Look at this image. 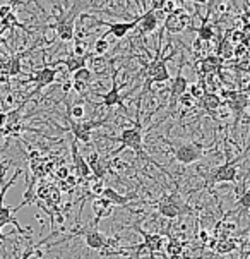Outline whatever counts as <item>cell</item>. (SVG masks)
<instances>
[{
	"instance_id": "6da1fadb",
	"label": "cell",
	"mask_w": 250,
	"mask_h": 259,
	"mask_svg": "<svg viewBox=\"0 0 250 259\" xmlns=\"http://www.w3.org/2000/svg\"><path fill=\"white\" fill-rule=\"evenodd\" d=\"M161 39H163V34H160V38H158V48H156L155 59L146 64V72H144L146 81H144V90L141 93V98L147 93V91H151L153 84H161V82L170 81V72H168V65H166V62H168L170 59H173L175 54H170L168 57L161 55V50H163V47H161Z\"/></svg>"
},
{
	"instance_id": "7a4b0ae2",
	"label": "cell",
	"mask_w": 250,
	"mask_h": 259,
	"mask_svg": "<svg viewBox=\"0 0 250 259\" xmlns=\"http://www.w3.org/2000/svg\"><path fill=\"white\" fill-rule=\"evenodd\" d=\"M19 175H21V170H16L14 175L11 177V181L4 184L2 189H0V239H6L4 234H2V230H4V227H7V225H14L19 234H26V232H29V228H23L19 225V222H17V218H14V211L21 209L24 204L23 203L17 204V206H6V204H4V199H6L7 191L12 187V184L17 181V177H19Z\"/></svg>"
},
{
	"instance_id": "3957f363",
	"label": "cell",
	"mask_w": 250,
	"mask_h": 259,
	"mask_svg": "<svg viewBox=\"0 0 250 259\" xmlns=\"http://www.w3.org/2000/svg\"><path fill=\"white\" fill-rule=\"evenodd\" d=\"M113 141L120 143V146L113 151V155H118V153L124 151L125 148H129V149H132L139 158H147V155L144 153V146H142V127H141L139 118L134 122L132 127H125L118 138H113Z\"/></svg>"
},
{
	"instance_id": "277c9868",
	"label": "cell",
	"mask_w": 250,
	"mask_h": 259,
	"mask_svg": "<svg viewBox=\"0 0 250 259\" xmlns=\"http://www.w3.org/2000/svg\"><path fill=\"white\" fill-rule=\"evenodd\" d=\"M221 100H225V105L233 113V129L240 125V120L247 112L248 107V90H221Z\"/></svg>"
},
{
	"instance_id": "5b68a950",
	"label": "cell",
	"mask_w": 250,
	"mask_h": 259,
	"mask_svg": "<svg viewBox=\"0 0 250 259\" xmlns=\"http://www.w3.org/2000/svg\"><path fill=\"white\" fill-rule=\"evenodd\" d=\"M72 235H82V237H84L86 245L89 249H93V251H99L102 254H122L120 251L113 249L117 245L115 240H110L108 237L99 234L94 227L87 228V230H86V228H84V230H76V232H72Z\"/></svg>"
},
{
	"instance_id": "8992f818",
	"label": "cell",
	"mask_w": 250,
	"mask_h": 259,
	"mask_svg": "<svg viewBox=\"0 0 250 259\" xmlns=\"http://www.w3.org/2000/svg\"><path fill=\"white\" fill-rule=\"evenodd\" d=\"M247 156V149H245L243 155L236 158H226V161L223 165L216 166L209 175V182L211 184H223V182H236V175H238V163Z\"/></svg>"
},
{
	"instance_id": "52a82bcc",
	"label": "cell",
	"mask_w": 250,
	"mask_h": 259,
	"mask_svg": "<svg viewBox=\"0 0 250 259\" xmlns=\"http://www.w3.org/2000/svg\"><path fill=\"white\" fill-rule=\"evenodd\" d=\"M204 151H206L204 144L195 143V141H185V143H180L178 146L173 148V156L178 163L192 165L204 156Z\"/></svg>"
},
{
	"instance_id": "ba28073f",
	"label": "cell",
	"mask_w": 250,
	"mask_h": 259,
	"mask_svg": "<svg viewBox=\"0 0 250 259\" xmlns=\"http://www.w3.org/2000/svg\"><path fill=\"white\" fill-rule=\"evenodd\" d=\"M79 7L81 6L76 2L74 4V9H71L69 14H62L54 24H48L50 29H55V33L60 41L67 43V41H72L74 39V21H76V17L79 14Z\"/></svg>"
},
{
	"instance_id": "9c48e42d",
	"label": "cell",
	"mask_w": 250,
	"mask_h": 259,
	"mask_svg": "<svg viewBox=\"0 0 250 259\" xmlns=\"http://www.w3.org/2000/svg\"><path fill=\"white\" fill-rule=\"evenodd\" d=\"M158 211H160L161 217L173 220V218H178L180 214L188 213L190 211V208H188V206L180 199L178 192H173V194L165 196L163 199L158 203Z\"/></svg>"
},
{
	"instance_id": "30bf717a",
	"label": "cell",
	"mask_w": 250,
	"mask_h": 259,
	"mask_svg": "<svg viewBox=\"0 0 250 259\" xmlns=\"http://www.w3.org/2000/svg\"><path fill=\"white\" fill-rule=\"evenodd\" d=\"M187 88H188V81L187 77L182 74V65L178 67V74L172 79L170 82V96H168V115L173 113L175 107H177L180 96L183 93H187Z\"/></svg>"
},
{
	"instance_id": "8fae6325",
	"label": "cell",
	"mask_w": 250,
	"mask_h": 259,
	"mask_svg": "<svg viewBox=\"0 0 250 259\" xmlns=\"http://www.w3.org/2000/svg\"><path fill=\"white\" fill-rule=\"evenodd\" d=\"M134 230H137L139 234H141L144 237V242L141 245H134V247H130V249H135V256H139L142 254L144 249H147L149 252H160L161 249H163V237L161 235H155V234H147V232H144L141 227H137V225H134Z\"/></svg>"
},
{
	"instance_id": "7c38bea8",
	"label": "cell",
	"mask_w": 250,
	"mask_h": 259,
	"mask_svg": "<svg viewBox=\"0 0 250 259\" xmlns=\"http://www.w3.org/2000/svg\"><path fill=\"white\" fill-rule=\"evenodd\" d=\"M34 47H36V45H34ZM34 47L28 48V50H24V52H19V54H12L6 60V62H2V60H0V69H4V71H6L11 77H19L21 74H23L21 62H23V59H24L26 55L31 54V52L34 50Z\"/></svg>"
},
{
	"instance_id": "4fadbf2b",
	"label": "cell",
	"mask_w": 250,
	"mask_h": 259,
	"mask_svg": "<svg viewBox=\"0 0 250 259\" xmlns=\"http://www.w3.org/2000/svg\"><path fill=\"white\" fill-rule=\"evenodd\" d=\"M137 23H139L137 17H135L134 21H130V23H124V21H118V23H108V21H98V24H99V26H107V28H108V33L105 34L103 38H107V36H113V38H117V39H120V38L127 36V33H130V31H132V29L137 28Z\"/></svg>"
},
{
	"instance_id": "5bb4252c",
	"label": "cell",
	"mask_w": 250,
	"mask_h": 259,
	"mask_svg": "<svg viewBox=\"0 0 250 259\" xmlns=\"http://www.w3.org/2000/svg\"><path fill=\"white\" fill-rule=\"evenodd\" d=\"M98 96H102L103 105L108 108V110H112L113 107H120L122 110H127L125 105H124V98H122V95H120V88H118V84H117V74L115 72H113V76H112V88H110L107 93H102Z\"/></svg>"
},
{
	"instance_id": "9a60e30c",
	"label": "cell",
	"mask_w": 250,
	"mask_h": 259,
	"mask_svg": "<svg viewBox=\"0 0 250 259\" xmlns=\"http://www.w3.org/2000/svg\"><path fill=\"white\" fill-rule=\"evenodd\" d=\"M57 74H59V71H57L55 67L45 65V67L39 69V71H34L33 76L28 77V81L34 82V84H36V90H43L45 86L54 84L55 79H57Z\"/></svg>"
},
{
	"instance_id": "2e32d148",
	"label": "cell",
	"mask_w": 250,
	"mask_h": 259,
	"mask_svg": "<svg viewBox=\"0 0 250 259\" xmlns=\"http://www.w3.org/2000/svg\"><path fill=\"white\" fill-rule=\"evenodd\" d=\"M71 148H72V165H74V170H76L79 181H89V179H91V170H89V166H87L86 158L79 153L77 141H72Z\"/></svg>"
},
{
	"instance_id": "e0dca14e",
	"label": "cell",
	"mask_w": 250,
	"mask_h": 259,
	"mask_svg": "<svg viewBox=\"0 0 250 259\" xmlns=\"http://www.w3.org/2000/svg\"><path fill=\"white\" fill-rule=\"evenodd\" d=\"M195 67L199 69V76H213V74H218L223 69V60L218 55H208L201 59L195 64Z\"/></svg>"
},
{
	"instance_id": "ac0fdd59",
	"label": "cell",
	"mask_w": 250,
	"mask_h": 259,
	"mask_svg": "<svg viewBox=\"0 0 250 259\" xmlns=\"http://www.w3.org/2000/svg\"><path fill=\"white\" fill-rule=\"evenodd\" d=\"M139 19V29H141L142 34H147V33H153L155 29L158 28V23H160V19H158V14L155 11H151V9H147V11H144L141 16L137 17Z\"/></svg>"
},
{
	"instance_id": "d6986e66",
	"label": "cell",
	"mask_w": 250,
	"mask_h": 259,
	"mask_svg": "<svg viewBox=\"0 0 250 259\" xmlns=\"http://www.w3.org/2000/svg\"><path fill=\"white\" fill-rule=\"evenodd\" d=\"M188 16L180 12V14H170L165 17V29H168L170 33H180L187 28L188 24Z\"/></svg>"
},
{
	"instance_id": "ffe728a7",
	"label": "cell",
	"mask_w": 250,
	"mask_h": 259,
	"mask_svg": "<svg viewBox=\"0 0 250 259\" xmlns=\"http://www.w3.org/2000/svg\"><path fill=\"white\" fill-rule=\"evenodd\" d=\"M199 105L208 113H214L216 110H219L223 105H225V102H223L221 96L216 95L214 91H206V93L203 95V98L199 100Z\"/></svg>"
},
{
	"instance_id": "44dd1931",
	"label": "cell",
	"mask_w": 250,
	"mask_h": 259,
	"mask_svg": "<svg viewBox=\"0 0 250 259\" xmlns=\"http://www.w3.org/2000/svg\"><path fill=\"white\" fill-rule=\"evenodd\" d=\"M102 197H105L107 201H110L112 206H127L132 199H135V196H124L120 192H117L112 187H105L102 192Z\"/></svg>"
},
{
	"instance_id": "7402d4cb",
	"label": "cell",
	"mask_w": 250,
	"mask_h": 259,
	"mask_svg": "<svg viewBox=\"0 0 250 259\" xmlns=\"http://www.w3.org/2000/svg\"><path fill=\"white\" fill-rule=\"evenodd\" d=\"M89 59H93V54L87 52V55L84 57H69V59H60V60H55L54 65H59V64H64L65 67L69 69V72H76L77 69L81 67H86V62Z\"/></svg>"
},
{
	"instance_id": "603a6c76",
	"label": "cell",
	"mask_w": 250,
	"mask_h": 259,
	"mask_svg": "<svg viewBox=\"0 0 250 259\" xmlns=\"http://www.w3.org/2000/svg\"><path fill=\"white\" fill-rule=\"evenodd\" d=\"M87 166H89V170H91V175L96 177V181H103L105 175H107V166L99 160L98 153H91L89 160H87Z\"/></svg>"
},
{
	"instance_id": "cb8c5ba5",
	"label": "cell",
	"mask_w": 250,
	"mask_h": 259,
	"mask_svg": "<svg viewBox=\"0 0 250 259\" xmlns=\"http://www.w3.org/2000/svg\"><path fill=\"white\" fill-rule=\"evenodd\" d=\"M209 12L203 17V21H201V26L197 28V41H206L209 43L214 36V29L213 26L209 24Z\"/></svg>"
},
{
	"instance_id": "d4e9b609",
	"label": "cell",
	"mask_w": 250,
	"mask_h": 259,
	"mask_svg": "<svg viewBox=\"0 0 250 259\" xmlns=\"http://www.w3.org/2000/svg\"><path fill=\"white\" fill-rule=\"evenodd\" d=\"M110 208H112V204H110V201H107L105 197H94L93 199V211H94V222H93V227H96V223L99 222V218L105 217V214H108Z\"/></svg>"
},
{
	"instance_id": "484cf974",
	"label": "cell",
	"mask_w": 250,
	"mask_h": 259,
	"mask_svg": "<svg viewBox=\"0 0 250 259\" xmlns=\"http://www.w3.org/2000/svg\"><path fill=\"white\" fill-rule=\"evenodd\" d=\"M233 47L235 45H231V41H230V34L226 33L221 41H219L216 55L223 60V62H225V60H230L231 57H233Z\"/></svg>"
},
{
	"instance_id": "4316f807",
	"label": "cell",
	"mask_w": 250,
	"mask_h": 259,
	"mask_svg": "<svg viewBox=\"0 0 250 259\" xmlns=\"http://www.w3.org/2000/svg\"><path fill=\"white\" fill-rule=\"evenodd\" d=\"M211 247L214 249V252H218V254H228V252H233L236 249V242L233 239H226V237H223V239L214 240V242L211 244Z\"/></svg>"
},
{
	"instance_id": "83f0119b",
	"label": "cell",
	"mask_w": 250,
	"mask_h": 259,
	"mask_svg": "<svg viewBox=\"0 0 250 259\" xmlns=\"http://www.w3.org/2000/svg\"><path fill=\"white\" fill-rule=\"evenodd\" d=\"M16 28L23 29V31H26V33H31L24 24H21L19 21H17V16L14 14V12H11L7 17H4L2 19V34H4V31H12V29H16Z\"/></svg>"
},
{
	"instance_id": "f1b7e54d",
	"label": "cell",
	"mask_w": 250,
	"mask_h": 259,
	"mask_svg": "<svg viewBox=\"0 0 250 259\" xmlns=\"http://www.w3.org/2000/svg\"><path fill=\"white\" fill-rule=\"evenodd\" d=\"M72 81H77V82H82V84L89 86L91 82H93V72L87 67H81L72 74Z\"/></svg>"
},
{
	"instance_id": "f546056e",
	"label": "cell",
	"mask_w": 250,
	"mask_h": 259,
	"mask_svg": "<svg viewBox=\"0 0 250 259\" xmlns=\"http://www.w3.org/2000/svg\"><path fill=\"white\" fill-rule=\"evenodd\" d=\"M110 50V43H108V39L107 38H98L96 39V43H94V54L93 55H105L107 52Z\"/></svg>"
},
{
	"instance_id": "4dcf8cb0",
	"label": "cell",
	"mask_w": 250,
	"mask_h": 259,
	"mask_svg": "<svg viewBox=\"0 0 250 259\" xmlns=\"http://www.w3.org/2000/svg\"><path fill=\"white\" fill-rule=\"evenodd\" d=\"M69 115H72V118L81 122V120H84V117H86V108L82 107V105H72V108H69Z\"/></svg>"
},
{
	"instance_id": "1f68e13d",
	"label": "cell",
	"mask_w": 250,
	"mask_h": 259,
	"mask_svg": "<svg viewBox=\"0 0 250 259\" xmlns=\"http://www.w3.org/2000/svg\"><path fill=\"white\" fill-rule=\"evenodd\" d=\"M245 55H247V39L243 43H238L236 47H233V57H236V60L243 59Z\"/></svg>"
},
{
	"instance_id": "d6a6232c",
	"label": "cell",
	"mask_w": 250,
	"mask_h": 259,
	"mask_svg": "<svg viewBox=\"0 0 250 259\" xmlns=\"http://www.w3.org/2000/svg\"><path fill=\"white\" fill-rule=\"evenodd\" d=\"M87 55V45H84L82 41H76L72 50V57H84Z\"/></svg>"
},
{
	"instance_id": "836d02e7",
	"label": "cell",
	"mask_w": 250,
	"mask_h": 259,
	"mask_svg": "<svg viewBox=\"0 0 250 259\" xmlns=\"http://www.w3.org/2000/svg\"><path fill=\"white\" fill-rule=\"evenodd\" d=\"M178 103L182 105L183 108H192V107H194V105H195V100L192 98V96L188 95V93H183L182 96H180Z\"/></svg>"
},
{
	"instance_id": "e575fe53",
	"label": "cell",
	"mask_w": 250,
	"mask_h": 259,
	"mask_svg": "<svg viewBox=\"0 0 250 259\" xmlns=\"http://www.w3.org/2000/svg\"><path fill=\"white\" fill-rule=\"evenodd\" d=\"M168 252L172 254V256H178V254L182 252V244H180L178 240H170V242H168Z\"/></svg>"
},
{
	"instance_id": "d590c367",
	"label": "cell",
	"mask_w": 250,
	"mask_h": 259,
	"mask_svg": "<svg viewBox=\"0 0 250 259\" xmlns=\"http://www.w3.org/2000/svg\"><path fill=\"white\" fill-rule=\"evenodd\" d=\"M238 203L242 204V208L245 209V211L250 209V191H248V189H245V191H243V194L240 196Z\"/></svg>"
},
{
	"instance_id": "8d00e7d4",
	"label": "cell",
	"mask_w": 250,
	"mask_h": 259,
	"mask_svg": "<svg viewBox=\"0 0 250 259\" xmlns=\"http://www.w3.org/2000/svg\"><path fill=\"white\" fill-rule=\"evenodd\" d=\"M165 4H166V0H151V11H155V12H161V9L165 7Z\"/></svg>"
},
{
	"instance_id": "74e56055",
	"label": "cell",
	"mask_w": 250,
	"mask_h": 259,
	"mask_svg": "<svg viewBox=\"0 0 250 259\" xmlns=\"http://www.w3.org/2000/svg\"><path fill=\"white\" fill-rule=\"evenodd\" d=\"M86 84H82V82H77V81H72V90L76 91L79 95H84L86 93Z\"/></svg>"
},
{
	"instance_id": "f35d334b",
	"label": "cell",
	"mask_w": 250,
	"mask_h": 259,
	"mask_svg": "<svg viewBox=\"0 0 250 259\" xmlns=\"http://www.w3.org/2000/svg\"><path fill=\"white\" fill-rule=\"evenodd\" d=\"M12 12V6L11 4H4V6H0V19H4V17H7L9 14Z\"/></svg>"
},
{
	"instance_id": "ab89813d",
	"label": "cell",
	"mask_w": 250,
	"mask_h": 259,
	"mask_svg": "<svg viewBox=\"0 0 250 259\" xmlns=\"http://www.w3.org/2000/svg\"><path fill=\"white\" fill-rule=\"evenodd\" d=\"M0 84H6V86L11 84V76L4 69H0Z\"/></svg>"
},
{
	"instance_id": "60d3db41",
	"label": "cell",
	"mask_w": 250,
	"mask_h": 259,
	"mask_svg": "<svg viewBox=\"0 0 250 259\" xmlns=\"http://www.w3.org/2000/svg\"><path fill=\"white\" fill-rule=\"evenodd\" d=\"M33 254H34V245H31V247L26 249V251L21 254V256H16V259H31Z\"/></svg>"
},
{
	"instance_id": "b9f144b4",
	"label": "cell",
	"mask_w": 250,
	"mask_h": 259,
	"mask_svg": "<svg viewBox=\"0 0 250 259\" xmlns=\"http://www.w3.org/2000/svg\"><path fill=\"white\" fill-rule=\"evenodd\" d=\"M69 175H71V172H69L67 166H62V168H59V172H57V177H59L60 181H65Z\"/></svg>"
},
{
	"instance_id": "7bdbcfd3",
	"label": "cell",
	"mask_w": 250,
	"mask_h": 259,
	"mask_svg": "<svg viewBox=\"0 0 250 259\" xmlns=\"http://www.w3.org/2000/svg\"><path fill=\"white\" fill-rule=\"evenodd\" d=\"M71 88H72V81H67L62 86V91H64V93H69V91H71Z\"/></svg>"
},
{
	"instance_id": "ee69618b",
	"label": "cell",
	"mask_w": 250,
	"mask_h": 259,
	"mask_svg": "<svg viewBox=\"0 0 250 259\" xmlns=\"http://www.w3.org/2000/svg\"><path fill=\"white\" fill-rule=\"evenodd\" d=\"M201 240H203V242H208V234H206V232H201Z\"/></svg>"
},
{
	"instance_id": "f6af8a7d",
	"label": "cell",
	"mask_w": 250,
	"mask_h": 259,
	"mask_svg": "<svg viewBox=\"0 0 250 259\" xmlns=\"http://www.w3.org/2000/svg\"><path fill=\"white\" fill-rule=\"evenodd\" d=\"M33 2H34V6H36V7L39 9V11H41V12H45V9H43L41 6H39V0H33Z\"/></svg>"
},
{
	"instance_id": "bcb514c9",
	"label": "cell",
	"mask_w": 250,
	"mask_h": 259,
	"mask_svg": "<svg viewBox=\"0 0 250 259\" xmlns=\"http://www.w3.org/2000/svg\"><path fill=\"white\" fill-rule=\"evenodd\" d=\"M190 2H194V4H208L209 0H190Z\"/></svg>"
},
{
	"instance_id": "7dc6e473",
	"label": "cell",
	"mask_w": 250,
	"mask_h": 259,
	"mask_svg": "<svg viewBox=\"0 0 250 259\" xmlns=\"http://www.w3.org/2000/svg\"><path fill=\"white\" fill-rule=\"evenodd\" d=\"M129 2H130V0H127V6H129ZM107 6H113V0H108Z\"/></svg>"
},
{
	"instance_id": "c3c4849f",
	"label": "cell",
	"mask_w": 250,
	"mask_h": 259,
	"mask_svg": "<svg viewBox=\"0 0 250 259\" xmlns=\"http://www.w3.org/2000/svg\"><path fill=\"white\" fill-rule=\"evenodd\" d=\"M0 43H6V39H4V34H2V31H0Z\"/></svg>"
}]
</instances>
